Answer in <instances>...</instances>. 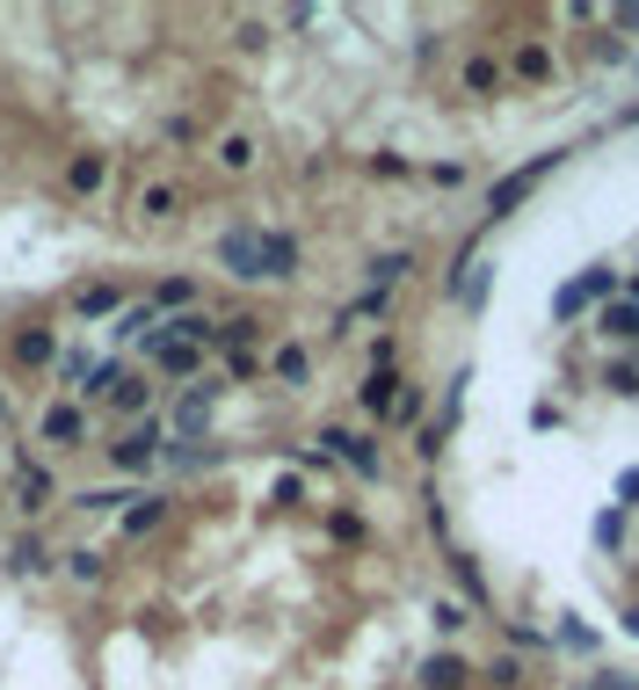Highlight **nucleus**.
Returning <instances> with one entry per match:
<instances>
[{"label": "nucleus", "mask_w": 639, "mask_h": 690, "mask_svg": "<svg viewBox=\"0 0 639 690\" xmlns=\"http://www.w3.org/2000/svg\"><path fill=\"white\" fill-rule=\"evenodd\" d=\"M160 458H168V422H160V414H153V422H131V429L109 444V466L131 473V480H146Z\"/></svg>", "instance_id": "f257e3e1"}, {"label": "nucleus", "mask_w": 639, "mask_h": 690, "mask_svg": "<svg viewBox=\"0 0 639 690\" xmlns=\"http://www.w3.org/2000/svg\"><path fill=\"white\" fill-rule=\"evenodd\" d=\"M560 160H567V153H537V160H523V168H509V174H501L494 190H487V225H501V219H509V211H516L523 197H531L537 182H545V174L560 168Z\"/></svg>", "instance_id": "f03ea898"}, {"label": "nucleus", "mask_w": 639, "mask_h": 690, "mask_svg": "<svg viewBox=\"0 0 639 690\" xmlns=\"http://www.w3.org/2000/svg\"><path fill=\"white\" fill-rule=\"evenodd\" d=\"M211 414H219V379H196L190 393L168 407V436H174V444H204V436H211Z\"/></svg>", "instance_id": "7ed1b4c3"}, {"label": "nucleus", "mask_w": 639, "mask_h": 690, "mask_svg": "<svg viewBox=\"0 0 639 690\" xmlns=\"http://www.w3.org/2000/svg\"><path fill=\"white\" fill-rule=\"evenodd\" d=\"M36 436H44L52 450H87V407L73 393L44 400V407H36Z\"/></svg>", "instance_id": "20e7f679"}, {"label": "nucleus", "mask_w": 639, "mask_h": 690, "mask_svg": "<svg viewBox=\"0 0 639 690\" xmlns=\"http://www.w3.org/2000/svg\"><path fill=\"white\" fill-rule=\"evenodd\" d=\"M204 357H211V349H196V342H174V335L168 328H153V335H146V363H153V371H160V379H204Z\"/></svg>", "instance_id": "39448f33"}, {"label": "nucleus", "mask_w": 639, "mask_h": 690, "mask_svg": "<svg viewBox=\"0 0 639 690\" xmlns=\"http://www.w3.org/2000/svg\"><path fill=\"white\" fill-rule=\"evenodd\" d=\"M334 466H349L356 480H385V458H379V436H356V429H320Z\"/></svg>", "instance_id": "423d86ee"}, {"label": "nucleus", "mask_w": 639, "mask_h": 690, "mask_svg": "<svg viewBox=\"0 0 639 690\" xmlns=\"http://www.w3.org/2000/svg\"><path fill=\"white\" fill-rule=\"evenodd\" d=\"M219 262H225V276L262 284V225H233V233H219Z\"/></svg>", "instance_id": "0eeeda50"}, {"label": "nucleus", "mask_w": 639, "mask_h": 690, "mask_svg": "<svg viewBox=\"0 0 639 690\" xmlns=\"http://www.w3.org/2000/svg\"><path fill=\"white\" fill-rule=\"evenodd\" d=\"M52 501H58V473L44 466V458H22L15 466V509L22 517H44Z\"/></svg>", "instance_id": "6e6552de"}, {"label": "nucleus", "mask_w": 639, "mask_h": 690, "mask_svg": "<svg viewBox=\"0 0 639 690\" xmlns=\"http://www.w3.org/2000/svg\"><path fill=\"white\" fill-rule=\"evenodd\" d=\"M8 363L30 371V379H36V371H52V363H58V335L52 328H15V335H8Z\"/></svg>", "instance_id": "1a4fd4ad"}, {"label": "nucleus", "mask_w": 639, "mask_h": 690, "mask_svg": "<svg viewBox=\"0 0 639 690\" xmlns=\"http://www.w3.org/2000/svg\"><path fill=\"white\" fill-rule=\"evenodd\" d=\"M109 414H117L124 429H131V422H153V379H146V371H124V385L109 393Z\"/></svg>", "instance_id": "9d476101"}, {"label": "nucleus", "mask_w": 639, "mask_h": 690, "mask_svg": "<svg viewBox=\"0 0 639 690\" xmlns=\"http://www.w3.org/2000/svg\"><path fill=\"white\" fill-rule=\"evenodd\" d=\"M124 306H131V298H124L117 276H95V284H81V291H73V312H81V320H117Z\"/></svg>", "instance_id": "9b49d317"}, {"label": "nucleus", "mask_w": 639, "mask_h": 690, "mask_svg": "<svg viewBox=\"0 0 639 690\" xmlns=\"http://www.w3.org/2000/svg\"><path fill=\"white\" fill-rule=\"evenodd\" d=\"M103 190H109V153H73L66 160V197L87 204V197H103Z\"/></svg>", "instance_id": "f8f14e48"}, {"label": "nucleus", "mask_w": 639, "mask_h": 690, "mask_svg": "<svg viewBox=\"0 0 639 690\" xmlns=\"http://www.w3.org/2000/svg\"><path fill=\"white\" fill-rule=\"evenodd\" d=\"M284 276H298V241L262 225V284H284Z\"/></svg>", "instance_id": "ddd939ff"}, {"label": "nucleus", "mask_w": 639, "mask_h": 690, "mask_svg": "<svg viewBox=\"0 0 639 690\" xmlns=\"http://www.w3.org/2000/svg\"><path fill=\"white\" fill-rule=\"evenodd\" d=\"M415 676H422V690H466V683H472V661H466V655H450V647H444V655H429Z\"/></svg>", "instance_id": "4468645a"}, {"label": "nucleus", "mask_w": 639, "mask_h": 690, "mask_svg": "<svg viewBox=\"0 0 639 690\" xmlns=\"http://www.w3.org/2000/svg\"><path fill=\"white\" fill-rule=\"evenodd\" d=\"M444 567H450V582H458V596H466L472 611L494 604V596H487V574H480V560H472V552H444Z\"/></svg>", "instance_id": "2eb2a0df"}, {"label": "nucleus", "mask_w": 639, "mask_h": 690, "mask_svg": "<svg viewBox=\"0 0 639 690\" xmlns=\"http://www.w3.org/2000/svg\"><path fill=\"white\" fill-rule=\"evenodd\" d=\"M269 379H277V385H306L312 379V349L306 342H277V349H269Z\"/></svg>", "instance_id": "dca6fc26"}, {"label": "nucleus", "mask_w": 639, "mask_h": 690, "mask_svg": "<svg viewBox=\"0 0 639 690\" xmlns=\"http://www.w3.org/2000/svg\"><path fill=\"white\" fill-rule=\"evenodd\" d=\"M8 567H15V574H52V567H58V552L44 545L36 531H22L15 545H8Z\"/></svg>", "instance_id": "f3484780"}, {"label": "nucleus", "mask_w": 639, "mask_h": 690, "mask_svg": "<svg viewBox=\"0 0 639 690\" xmlns=\"http://www.w3.org/2000/svg\"><path fill=\"white\" fill-rule=\"evenodd\" d=\"M400 385H407V379H400V371H371V379H363V407H371V414H379V422H393V400H400Z\"/></svg>", "instance_id": "a211bd4d"}, {"label": "nucleus", "mask_w": 639, "mask_h": 690, "mask_svg": "<svg viewBox=\"0 0 639 690\" xmlns=\"http://www.w3.org/2000/svg\"><path fill=\"white\" fill-rule=\"evenodd\" d=\"M160 523H168V495H139L124 509V538H146V531H160Z\"/></svg>", "instance_id": "6ab92c4d"}, {"label": "nucleus", "mask_w": 639, "mask_h": 690, "mask_svg": "<svg viewBox=\"0 0 639 690\" xmlns=\"http://www.w3.org/2000/svg\"><path fill=\"white\" fill-rule=\"evenodd\" d=\"M124 501H139V495H131V487H81L73 509H87V517H124Z\"/></svg>", "instance_id": "aec40b11"}, {"label": "nucleus", "mask_w": 639, "mask_h": 690, "mask_svg": "<svg viewBox=\"0 0 639 690\" xmlns=\"http://www.w3.org/2000/svg\"><path fill=\"white\" fill-rule=\"evenodd\" d=\"M407 269H415V255H407V247H385V255H371V269H363V276H371V291H393Z\"/></svg>", "instance_id": "412c9836"}, {"label": "nucleus", "mask_w": 639, "mask_h": 690, "mask_svg": "<svg viewBox=\"0 0 639 690\" xmlns=\"http://www.w3.org/2000/svg\"><path fill=\"white\" fill-rule=\"evenodd\" d=\"M153 312H168V320H174V312H196V284H190V276L153 284Z\"/></svg>", "instance_id": "4be33fe9"}, {"label": "nucleus", "mask_w": 639, "mask_h": 690, "mask_svg": "<svg viewBox=\"0 0 639 690\" xmlns=\"http://www.w3.org/2000/svg\"><path fill=\"white\" fill-rule=\"evenodd\" d=\"M604 335L610 342H639V298H610L604 306Z\"/></svg>", "instance_id": "5701e85b"}, {"label": "nucleus", "mask_w": 639, "mask_h": 690, "mask_svg": "<svg viewBox=\"0 0 639 690\" xmlns=\"http://www.w3.org/2000/svg\"><path fill=\"white\" fill-rule=\"evenodd\" d=\"M174 211H182V190H174V182H146L139 190V219H174Z\"/></svg>", "instance_id": "b1692460"}, {"label": "nucleus", "mask_w": 639, "mask_h": 690, "mask_svg": "<svg viewBox=\"0 0 639 690\" xmlns=\"http://www.w3.org/2000/svg\"><path fill=\"white\" fill-rule=\"evenodd\" d=\"M153 320H160L153 298H139V306H124V312H117V328H109V335H117V342H146V335H153Z\"/></svg>", "instance_id": "393cba45"}, {"label": "nucleus", "mask_w": 639, "mask_h": 690, "mask_svg": "<svg viewBox=\"0 0 639 690\" xmlns=\"http://www.w3.org/2000/svg\"><path fill=\"white\" fill-rule=\"evenodd\" d=\"M211 160H219L225 174H247V168H255V138H247V131H225V138H219V153H211Z\"/></svg>", "instance_id": "a878e982"}, {"label": "nucleus", "mask_w": 639, "mask_h": 690, "mask_svg": "<svg viewBox=\"0 0 639 690\" xmlns=\"http://www.w3.org/2000/svg\"><path fill=\"white\" fill-rule=\"evenodd\" d=\"M458 81H466V95H494V87H501V66H494L487 52H472L466 66H458Z\"/></svg>", "instance_id": "bb28decb"}, {"label": "nucleus", "mask_w": 639, "mask_h": 690, "mask_svg": "<svg viewBox=\"0 0 639 690\" xmlns=\"http://www.w3.org/2000/svg\"><path fill=\"white\" fill-rule=\"evenodd\" d=\"M66 574H73V582H81V588H95V582H103V574H109V560H103V552H95V545H73V552H66Z\"/></svg>", "instance_id": "cd10ccee"}, {"label": "nucleus", "mask_w": 639, "mask_h": 690, "mask_svg": "<svg viewBox=\"0 0 639 690\" xmlns=\"http://www.w3.org/2000/svg\"><path fill=\"white\" fill-rule=\"evenodd\" d=\"M509 66H516L523 81H537V87L553 81V52H545V44H516V59H509Z\"/></svg>", "instance_id": "c85d7f7f"}, {"label": "nucleus", "mask_w": 639, "mask_h": 690, "mask_svg": "<svg viewBox=\"0 0 639 690\" xmlns=\"http://www.w3.org/2000/svg\"><path fill=\"white\" fill-rule=\"evenodd\" d=\"M429 625H436V633H466V604H458V596H436V604H429Z\"/></svg>", "instance_id": "c756f323"}, {"label": "nucleus", "mask_w": 639, "mask_h": 690, "mask_svg": "<svg viewBox=\"0 0 639 690\" xmlns=\"http://www.w3.org/2000/svg\"><path fill=\"white\" fill-rule=\"evenodd\" d=\"M582 306H588V291H582V276H567L553 291V320H582Z\"/></svg>", "instance_id": "7c9ffc66"}, {"label": "nucleus", "mask_w": 639, "mask_h": 690, "mask_svg": "<svg viewBox=\"0 0 639 690\" xmlns=\"http://www.w3.org/2000/svg\"><path fill=\"white\" fill-rule=\"evenodd\" d=\"M582 291H588V306H610V298H618V276L610 269H582Z\"/></svg>", "instance_id": "2f4dec72"}, {"label": "nucleus", "mask_w": 639, "mask_h": 690, "mask_svg": "<svg viewBox=\"0 0 639 690\" xmlns=\"http://www.w3.org/2000/svg\"><path fill=\"white\" fill-rule=\"evenodd\" d=\"M604 385H610L618 400H639V363H610V371H604Z\"/></svg>", "instance_id": "473e14b6"}, {"label": "nucleus", "mask_w": 639, "mask_h": 690, "mask_svg": "<svg viewBox=\"0 0 639 690\" xmlns=\"http://www.w3.org/2000/svg\"><path fill=\"white\" fill-rule=\"evenodd\" d=\"M393 422H400V429H415V422H422V385H400V400H393Z\"/></svg>", "instance_id": "72a5a7b5"}, {"label": "nucleus", "mask_w": 639, "mask_h": 690, "mask_svg": "<svg viewBox=\"0 0 639 690\" xmlns=\"http://www.w3.org/2000/svg\"><path fill=\"white\" fill-rule=\"evenodd\" d=\"M487 683H494V690H516V683H523V661H516V655L487 661Z\"/></svg>", "instance_id": "f704fd0d"}, {"label": "nucleus", "mask_w": 639, "mask_h": 690, "mask_svg": "<svg viewBox=\"0 0 639 690\" xmlns=\"http://www.w3.org/2000/svg\"><path fill=\"white\" fill-rule=\"evenodd\" d=\"M219 363H225V379H255V371H269L255 349H233V357H219Z\"/></svg>", "instance_id": "c9c22d12"}, {"label": "nucleus", "mask_w": 639, "mask_h": 690, "mask_svg": "<svg viewBox=\"0 0 639 690\" xmlns=\"http://www.w3.org/2000/svg\"><path fill=\"white\" fill-rule=\"evenodd\" d=\"M328 531L342 538V545H363V538H371V531H363V517H349V509H334V517H328Z\"/></svg>", "instance_id": "e433bc0d"}, {"label": "nucleus", "mask_w": 639, "mask_h": 690, "mask_svg": "<svg viewBox=\"0 0 639 690\" xmlns=\"http://www.w3.org/2000/svg\"><path fill=\"white\" fill-rule=\"evenodd\" d=\"M269 501H277V509H298V501H306V480H298V473H284V480L269 487Z\"/></svg>", "instance_id": "4c0bfd02"}, {"label": "nucleus", "mask_w": 639, "mask_h": 690, "mask_svg": "<svg viewBox=\"0 0 639 690\" xmlns=\"http://www.w3.org/2000/svg\"><path fill=\"white\" fill-rule=\"evenodd\" d=\"M618 538H625V509H604V517H596V545L618 552Z\"/></svg>", "instance_id": "58836bf2"}, {"label": "nucleus", "mask_w": 639, "mask_h": 690, "mask_svg": "<svg viewBox=\"0 0 639 690\" xmlns=\"http://www.w3.org/2000/svg\"><path fill=\"white\" fill-rule=\"evenodd\" d=\"M58 371H66V379H73V393H81V379L95 371V357H87V349H66V357H58Z\"/></svg>", "instance_id": "ea45409f"}, {"label": "nucleus", "mask_w": 639, "mask_h": 690, "mask_svg": "<svg viewBox=\"0 0 639 690\" xmlns=\"http://www.w3.org/2000/svg\"><path fill=\"white\" fill-rule=\"evenodd\" d=\"M429 182H436V190H458V182H466V160H436Z\"/></svg>", "instance_id": "a19ab883"}, {"label": "nucleus", "mask_w": 639, "mask_h": 690, "mask_svg": "<svg viewBox=\"0 0 639 690\" xmlns=\"http://www.w3.org/2000/svg\"><path fill=\"white\" fill-rule=\"evenodd\" d=\"M560 647H574V655H588V647H596V633H588V625H560Z\"/></svg>", "instance_id": "79ce46f5"}, {"label": "nucleus", "mask_w": 639, "mask_h": 690, "mask_svg": "<svg viewBox=\"0 0 639 690\" xmlns=\"http://www.w3.org/2000/svg\"><path fill=\"white\" fill-rule=\"evenodd\" d=\"M393 363H400V342H393V335H379V342H371V371H393Z\"/></svg>", "instance_id": "37998d69"}, {"label": "nucleus", "mask_w": 639, "mask_h": 690, "mask_svg": "<svg viewBox=\"0 0 639 690\" xmlns=\"http://www.w3.org/2000/svg\"><path fill=\"white\" fill-rule=\"evenodd\" d=\"M371 174H385V182H400V174H415L400 153H371Z\"/></svg>", "instance_id": "c03bdc74"}, {"label": "nucleus", "mask_w": 639, "mask_h": 690, "mask_svg": "<svg viewBox=\"0 0 639 690\" xmlns=\"http://www.w3.org/2000/svg\"><path fill=\"white\" fill-rule=\"evenodd\" d=\"M618 509H639V466L618 473Z\"/></svg>", "instance_id": "a18cd8bd"}, {"label": "nucleus", "mask_w": 639, "mask_h": 690, "mask_svg": "<svg viewBox=\"0 0 639 690\" xmlns=\"http://www.w3.org/2000/svg\"><path fill=\"white\" fill-rule=\"evenodd\" d=\"M610 22H618V30H639V8H618V15H610Z\"/></svg>", "instance_id": "49530a36"}, {"label": "nucleus", "mask_w": 639, "mask_h": 690, "mask_svg": "<svg viewBox=\"0 0 639 690\" xmlns=\"http://www.w3.org/2000/svg\"><path fill=\"white\" fill-rule=\"evenodd\" d=\"M618 625H625V633L639 639V604H625V618H618Z\"/></svg>", "instance_id": "de8ad7c7"}, {"label": "nucleus", "mask_w": 639, "mask_h": 690, "mask_svg": "<svg viewBox=\"0 0 639 690\" xmlns=\"http://www.w3.org/2000/svg\"><path fill=\"white\" fill-rule=\"evenodd\" d=\"M625 298H639V269H632V284H625Z\"/></svg>", "instance_id": "09e8293b"}, {"label": "nucleus", "mask_w": 639, "mask_h": 690, "mask_svg": "<svg viewBox=\"0 0 639 690\" xmlns=\"http://www.w3.org/2000/svg\"><path fill=\"white\" fill-rule=\"evenodd\" d=\"M0 422H8V400H0Z\"/></svg>", "instance_id": "8fccbe9b"}]
</instances>
